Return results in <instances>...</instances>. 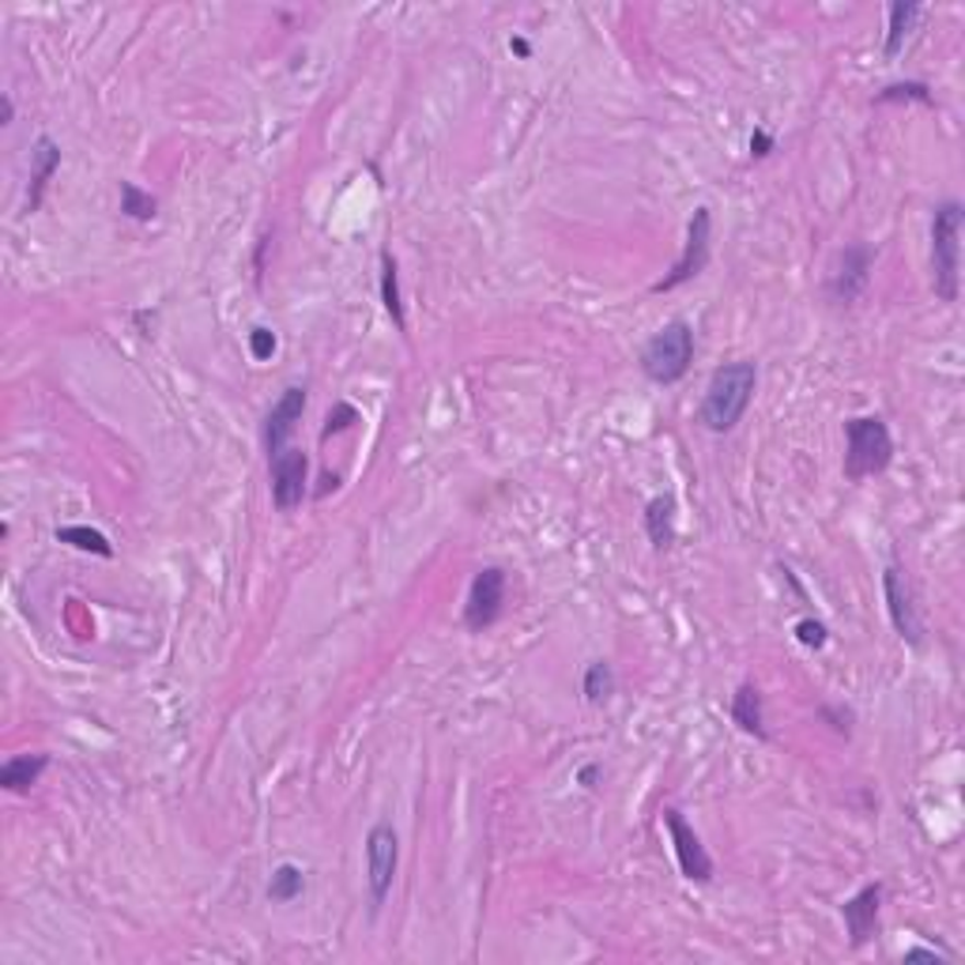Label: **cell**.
<instances>
[{"label": "cell", "instance_id": "cell-1", "mask_svg": "<svg viewBox=\"0 0 965 965\" xmlns=\"http://www.w3.org/2000/svg\"><path fill=\"white\" fill-rule=\"evenodd\" d=\"M755 389H758V363H750V358L724 363L721 370H713V378H709L702 407H698V423H702L709 434L736 430L743 415H747L750 400H755Z\"/></svg>", "mask_w": 965, "mask_h": 965}, {"label": "cell", "instance_id": "cell-2", "mask_svg": "<svg viewBox=\"0 0 965 965\" xmlns=\"http://www.w3.org/2000/svg\"><path fill=\"white\" fill-rule=\"evenodd\" d=\"M962 223L958 200H939L932 216V290L939 302H958L962 295Z\"/></svg>", "mask_w": 965, "mask_h": 965}, {"label": "cell", "instance_id": "cell-3", "mask_svg": "<svg viewBox=\"0 0 965 965\" xmlns=\"http://www.w3.org/2000/svg\"><path fill=\"white\" fill-rule=\"evenodd\" d=\"M894 460L891 426L878 415H857L845 423V480L864 483L871 475L886 472Z\"/></svg>", "mask_w": 965, "mask_h": 965}, {"label": "cell", "instance_id": "cell-4", "mask_svg": "<svg viewBox=\"0 0 965 965\" xmlns=\"http://www.w3.org/2000/svg\"><path fill=\"white\" fill-rule=\"evenodd\" d=\"M690 363H694V329L682 318H676L648 336L637 366H642V374L653 386H676V381L687 378Z\"/></svg>", "mask_w": 965, "mask_h": 965}, {"label": "cell", "instance_id": "cell-5", "mask_svg": "<svg viewBox=\"0 0 965 965\" xmlns=\"http://www.w3.org/2000/svg\"><path fill=\"white\" fill-rule=\"evenodd\" d=\"M400 868V837L389 823L370 826L366 834V891H370V917H378L386 905L392 878Z\"/></svg>", "mask_w": 965, "mask_h": 965}, {"label": "cell", "instance_id": "cell-6", "mask_svg": "<svg viewBox=\"0 0 965 965\" xmlns=\"http://www.w3.org/2000/svg\"><path fill=\"white\" fill-rule=\"evenodd\" d=\"M709 250H713V211L702 204V208H694V216H690L687 242H682L679 261L671 264L668 276L656 279L653 295H668V290H679L682 284H690L694 276H702L705 264H709Z\"/></svg>", "mask_w": 965, "mask_h": 965}, {"label": "cell", "instance_id": "cell-7", "mask_svg": "<svg viewBox=\"0 0 965 965\" xmlns=\"http://www.w3.org/2000/svg\"><path fill=\"white\" fill-rule=\"evenodd\" d=\"M871 268H875V250L864 242H852L837 253L834 272L826 276V298L834 306H852L868 290Z\"/></svg>", "mask_w": 965, "mask_h": 965}, {"label": "cell", "instance_id": "cell-8", "mask_svg": "<svg viewBox=\"0 0 965 965\" xmlns=\"http://www.w3.org/2000/svg\"><path fill=\"white\" fill-rule=\"evenodd\" d=\"M502 608H506V570L502 566H483L480 574L472 577V588H468L464 600V627L472 634H483L494 622L502 619Z\"/></svg>", "mask_w": 965, "mask_h": 965}, {"label": "cell", "instance_id": "cell-9", "mask_svg": "<svg viewBox=\"0 0 965 965\" xmlns=\"http://www.w3.org/2000/svg\"><path fill=\"white\" fill-rule=\"evenodd\" d=\"M272 468V506L279 514H295L310 494V457L302 449H284L268 460Z\"/></svg>", "mask_w": 965, "mask_h": 965}, {"label": "cell", "instance_id": "cell-10", "mask_svg": "<svg viewBox=\"0 0 965 965\" xmlns=\"http://www.w3.org/2000/svg\"><path fill=\"white\" fill-rule=\"evenodd\" d=\"M664 826H668V837H671V849H676L682 878H690V883H713V857H709L702 837H698L694 826L682 818L679 807H664Z\"/></svg>", "mask_w": 965, "mask_h": 965}, {"label": "cell", "instance_id": "cell-11", "mask_svg": "<svg viewBox=\"0 0 965 965\" xmlns=\"http://www.w3.org/2000/svg\"><path fill=\"white\" fill-rule=\"evenodd\" d=\"M883 596H886V614H891L894 630L909 648L924 645V622H920L917 600H912V588L909 581L898 566H886L883 570Z\"/></svg>", "mask_w": 965, "mask_h": 965}, {"label": "cell", "instance_id": "cell-12", "mask_svg": "<svg viewBox=\"0 0 965 965\" xmlns=\"http://www.w3.org/2000/svg\"><path fill=\"white\" fill-rule=\"evenodd\" d=\"M306 400H310V392H306V386H287L284 392H279V400L272 404V412L264 415V452L272 457H279V452L287 449L290 434H295V426L302 423L306 415Z\"/></svg>", "mask_w": 965, "mask_h": 965}, {"label": "cell", "instance_id": "cell-13", "mask_svg": "<svg viewBox=\"0 0 965 965\" xmlns=\"http://www.w3.org/2000/svg\"><path fill=\"white\" fill-rule=\"evenodd\" d=\"M878 909H883V883H868L864 891H857L849 901L841 905V920L845 932H849V943L868 946L878 932Z\"/></svg>", "mask_w": 965, "mask_h": 965}, {"label": "cell", "instance_id": "cell-14", "mask_svg": "<svg viewBox=\"0 0 965 965\" xmlns=\"http://www.w3.org/2000/svg\"><path fill=\"white\" fill-rule=\"evenodd\" d=\"M31 189H27V211L42 208V196H46L49 177L61 170V143L54 136H38L31 148Z\"/></svg>", "mask_w": 965, "mask_h": 965}, {"label": "cell", "instance_id": "cell-15", "mask_svg": "<svg viewBox=\"0 0 965 965\" xmlns=\"http://www.w3.org/2000/svg\"><path fill=\"white\" fill-rule=\"evenodd\" d=\"M732 724H736L739 732H747V736L755 739H766L770 732H766V713H762V690L755 687V682H739V690L732 694Z\"/></svg>", "mask_w": 965, "mask_h": 965}, {"label": "cell", "instance_id": "cell-16", "mask_svg": "<svg viewBox=\"0 0 965 965\" xmlns=\"http://www.w3.org/2000/svg\"><path fill=\"white\" fill-rule=\"evenodd\" d=\"M642 525H645L648 543H653L656 551H668L671 543H676V498H671V494H656V498H648Z\"/></svg>", "mask_w": 965, "mask_h": 965}, {"label": "cell", "instance_id": "cell-17", "mask_svg": "<svg viewBox=\"0 0 965 965\" xmlns=\"http://www.w3.org/2000/svg\"><path fill=\"white\" fill-rule=\"evenodd\" d=\"M920 15H924V8L909 4V0H894V4L886 8V38H883L886 61H894V57L905 49V42H909V34H912V27H917Z\"/></svg>", "mask_w": 965, "mask_h": 965}, {"label": "cell", "instance_id": "cell-18", "mask_svg": "<svg viewBox=\"0 0 965 965\" xmlns=\"http://www.w3.org/2000/svg\"><path fill=\"white\" fill-rule=\"evenodd\" d=\"M49 770V755H15L0 766V789L4 792H31Z\"/></svg>", "mask_w": 965, "mask_h": 965}, {"label": "cell", "instance_id": "cell-19", "mask_svg": "<svg viewBox=\"0 0 965 965\" xmlns=\"http://www.w3.org/2000/svg\"><path fill=\"white\" fill-rule=\"evenodd\" d=\"M381 306H386V313L397 324V332H407L404 298H400V268L389 250H381Z\"/></svg>", "mask_w": 965, "mask_h": 965}, {"label": "cell", "instance_id": "cell-20", "mask_svg": "<svg viewBox=\"0 0 965 965\" xmlns=\"http://www.w3.org/2000/svg\"><path fill=\"white\" fill-rule=\"evenodd\" d=\"M54 536H57V543H72L76 551L99 554V559H114V543L88 525H65V528H57Z\"/></svg>", "mask_w": 965, "mask_h": 965}, {"label": "cell", "instance_id": "cell-21", "mask_svg": "<svg viewBox=\"0 0 965 965\" xmlns=\"http://www.w3.org/2000/svg\"><path fill=\"white\" fill-rule=\"evenodd\" d=\"M306 891V871L298 864H279L276 871H272L268 878V901L276 905H290L295 898H302Z\"/></svg>", "mask_w": 965, "mask_h": 965}, {"label": "cell", "instance_id": "cell-22", "mask_svg": "<svg viewBox=\"0 0 965 965\" xmlns=\"http://www.w3.org/2000/svg\"><path fill=\"white\" fill-rule=\"evenodd\" d=\"M581 694L588 705H604L614 694V671L608 660H593L581 676Z\"/></svg>", "mask_w": 965, "mask_h": 965}, {"label": "cell", "instance_id": "cell-23", "mask_svg": "<svg viewBox=\"0 0 965 965\" xmlns=\"http://www.w3.org/2000/svg\"><path fill=\"white\" fill-rule=\"evenodd\" d=\"M122 211L136 219V223H151L159 216V200L136 182H122Z\"/></svg>", "mask_w": 965, "mask_h": 965}, {"label": "cell", "instance_id": "cell-24", "mask_svg": "<svg viewBox=\"0 0 965 965\" xmlns=\"http://www.w3.org/2000/svg\"><path fill=\"white\" fill-rule=\"evenodd\" d=\"M878 106H886V102H920V106H935V95L932 88H928L924 80H905V83H891V88H883L875 95Z\"/></svg>", "mask_w": 965, "mask_h": 965}, {"label": "cell", "instance_id": "cell-25", "mask_svg": "<svg viewBox=\"0 0 965 965\" xmlns=\"http://www.w3.org/2000/svg\"><path fill=\"white\" fill-rule=\"evenodd\" d=\"M355 423H363V415H358V407H355V404H347V400H340V404H332L329 418H324V426H321V441H329L332 434H344V430H352Z\"/></svg>", "mask_w": 965, "mask_h": 965}, {"label": "cell", "instance_id": "cell-26", "mask_svg": "<svg viewBox=\"0 0 965 965\" xmlns=\"http://www.w3.org/2000/svg\"><path fill=\"white\" fill-rule=\"evenodd\" d=\"M796 642L807 645V648H826V642H830V630H826V622H818V619H800L796 622Z\"/></svg>", "mask_w": 965, "mask_h": 965}, {"label": "cell", "instance_id": "cell-27", "mask_svg": "<svg viewBox=\"0 0 965 965\" xmlns=\"http://www.w3.org/2000/svg\"><path fill=\"white\" fill-rule=\"evenodd\" d=\"M276 347H279V340H276V332H272V329L257 324V329L250 332V355L257 358V363H264V358L276 355Z\"/></svg>", "mask_w": 965, "mask_h": 965}, {"label": "cell", "instance_id": "cell-28", "mask_svg": "<svg viewBox=\"0 0 965 965\" xmlns=\"http://www.w3.org/2000/svg\"><path fill=\"white\" fill-rule=\"evenodd\" d=\"M823 721H830L834 732L849 736V732H852V709L849 705H823Z\"/></svg>", "mask_w": 965, "mask_h": 965}, {"label": "cell", "instance_id": "cell-29", "mask_svg": "<svg viewBox=\"0 0 965 965\" xmlns=\"http://www.w3.org/2000/svg\"><path fill=\"white\" fill-rule=\"evenodd\" d=\"M905 962H917V958H932V962H951L954 954L946 951V946H909V951L901 954Z\"/></svg>", "mask_w": 965, "mask_h": 965}, {"label": "cell", "instance_id": "cell-30", "mask_svg": "<svg viewBox=\"0 0 965 965\" xmlns=\"http://www.w3.org/2000/svg\"><path fill=\"white\" fill-rule=\"evenodd\" d=\"M773 148H777L773 133H766V129H755V136H750V156H755V159H766Z\"/></svg>", "mask_w": 965, "mask_h": 965}, {"label": "cell", "instance_id": "cell-31", "mask_svg": "<svg viewBox=\"0 0 965 965\" xmlns=\"http://www.w3.org/2000/svg\"><path fill=\"white\" fill-rule=\"evenodd\" d=\"M600 777H604L600 766L588 762V766H581V770H577V784H585V789H596V784H600Z\"/></svg>", "mask_w": 965, "mask_h": 965}, {"label": "cell", "instance_id": "cell-32", "mask_svg": "<svg viewBox=\"0 0 965 965\" xmlns=\"http://www.w3.org/2000/svg\"><path fill=\"white\" fill-rule=\"evenodd\" d=\"M12 117H15V102L12 99H0V125H12Z\"/></svg>", "mask_w": 965, "mask_h": 965}, {"label": "cell", "instance_id": "cell-33", "mask_svg": "<svg viewBox=\"0 0 965 965\" xmlns=\"http://www.w3.org/2000/svg\"><path fill=\"white\" fill-rule=\"evenodd\" d=\"M509 49H514L517 57H532V42L528 38H509Z\"/></svg>", "mask_w": 965, "mask_h": 965}, {"label": "cell", "instance_id": "cell-34", "mask_svg": "<svg viewBox=\"0 0 965 965\" xmlns=\"http://www.w3.org/2000/svg\"><path fill=\"white\" fill-rule=\"evenodd\" d=\"M336 486H340V480H336V475H324V480H321V486H318V498H324V494H329V491H336Z\"/></svg>", "mask_w": 965, "mask_h": 965}]
</instances>
